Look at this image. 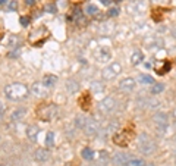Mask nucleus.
I'll list each match as a JSON object with an SVG mask.
<instances>
[{"label":"nucleus","instance_id":"obj_22","mask_svg":"<svg viewBox=\"0 0 176 166\" xmlns=\"http://www.w3.org/2000/svg\"><path fill=\"white\" fill-rule=\"evenodd\" d=\"M163 90H165V84H160V82L156 84V82H154L153 87H151V94H154V96H156V94H160Z\"/></svg>","mask_w":176,"mask_h":166},{"label":"nucleus","instance_id":"obj_12","mask_svg":"<svg viewBox=\"0 0 176 166\" xmlns=\"http://www.w3.org/2000/svg\"><path fill=\"white\" fill-rule=\"evenodd\" d=\"M57 82V77L56 75H46V77L41 79V84H43L46 88H52Z\"/></svg>","mask_w":176,"mask_h":166},{"label":"nucleus","instance_id":"obj_30","mask_svg":"<svg viewBox=\"0 0 176 166\" xmlns=\"http://www.w3.org/2000/svg\"><path fill=\"white\" fill-rule=\"evenodd\" d=\"M118 15H119V9L118 8H113V9L109 11V16H118Z\"/></svg>","mask_w":176,"mask_h":166},{"label":"nucleus","instance_id":"obj_24","mask_svg":"<svg viewBox=\"0 0 176 166\" xmlns=\"http://www.w3.org/2000/svg\"><path fill=\"white\" fill-rule=\"evenodd\" d=\"M140 82H141V84H151V85H153L154 79H153V77H150V75H141V77H140Z\"/></svg>","mask_w":176,"mask_h":166},{"label":"nucleus","instance_id":"obj_33","mask_svg":"<svg viewBox=\"0 0 176 166\" xmlns=\"http://www.w3.org/2000/svg\"><path fill=\"white\" fill-rule=\"evenodd\" d=\"M170 33H172V35H173V37L176 38V25L173 27V28H172V30H170Z\"/></svg>","mask_w":176,"mask_h":166},{"label":"nucleus","instance_id":"obj_34","mask_svg":"<svg viewBox=\"0 0 176 166\" xmlns=\"http://www.w3.org/2000/svg\"><path fill=\"white\" fill-rule=\"evenodd\" d=\"M103 5H110V0H101Z\"/></svg>","mask_w":176,"mask_h":166},{"label":"nucleus","instance_id":"obj_15","mask_svg":"<svg viewBox=\"0 0 176 166\" xmlns=\"http://www.w3.org/2000/svg\"><path fill=\"white\" fill-rule=\"evenodd\" d=\"M35 159H37L38 162H46V160L49 159V152H47L46 148H38V150L35 152Z\"/></svg>","mask_w":176,"mask_h":166},{"label":"nucleus","instance_id":"obj_6","mask_svg":"<svg viewBox=\"0 0 176 166\" xmlns=\"http://www.w3.org/2000/svg\"><path fill=\"white\" fill-rule=\"evenodd\" d=\"M82 129H84V132L87 134V135H96V134L99 132L100 125H99V122L96 121V119H93V118H87Z\"/></svg>","mask_w":176,"mask_h":166},{"label":"nucleus","instance_id":"obj_35","mask_svg":"<svg viewBox=\"0 0 176 166\" xmlns=\"http://www.w3.org/2000/svg\"><path fill=\"white\" fill-rule=\"evenodd\" d=\"M5 3H8V0H0V5H5Z\"/></svg>","mask_w":176,"mask_h":166},{"label":"nucleus","instance_id":"obj_13","mask_svg":"<svg viewBox=\"0 0 176 166\" xmlns=\"http://www.w3.org/2000/svg\"><path fill=\"white\" fill-rule=\"evenodd\" d=\"M25 115H27V110L24 107H18V109H15V110L12 112L11 119L12 121H22Z\"/></svg>","mask_w":176,"mask_h":166},{"label":"nucleus","instance_id":"obj_32","mask_svg":"<svg viewBox=\"0 0 176 166\" xmlns=\"http://www.w3.org/2000/svg\"><path fill=\"white\" fill-rule=\"evenodd\" d=\"M59 5L60 6H66L68 5V0H59Z\"/></svg>","mask_w":176,"mask_h":166},{"label":"nucleus","instance_id":"obj_1","mask_svg":"<svg viewBox=\"0 0 176 166\" xmlns=\"http://www.w3.org/2000/svg\"><path fill=\"white\" fill-rule=\"evenodd\" d=\"M28 88L21 82H13L5 87V96L9 100H22L27 97Z\"/></svg>","mask_w":176,"mask_h":166},{"label":"nucleus","instance_id":"obj_27","mask_svg":"<svg viewBox=\"0 0 176 166\" xmlns=\"http://www.w3.org/2000/svg\"><path fill=\"white\" fill-rule=\"evenodd\" d=\"M169 69H170V63H169V62H166V63H165V66H163V68H160V69H157V74L163 75V74H166V72H167Z\"/></svg>","mask_w":176,"mask_h":166},{"label":"nucleus","instance_id":"obj_4","mask_svg":"<svg viewBox=\"0 0 176 166\" xmlns=\"http://www.w3.org/2000/svg\"><path fill=\"white\" fill-rule=\"evenodd\" d=\"M122 71V66L118 63V62H112V65H109L107 68H104L103 69V74H101V77L104 78V79H113V78H116L119 74H121Z\"/></svg>","mask_w":176,"mask_h":166},{"label":"nucleus","instance_id":"obj_8","mask_svg":"<svg viewBox=\"0 0 176 166\" xmlns=\"http://www.w3.org/2000/svg\"><path fill=\"white\" fill-rule=\"evenodd\" d=\"M135 79L134 78H123L121 82H119V88L122 90V91H132V90L135 88Z\"/></svg>","mask_w":176,"mask_h":166},{"label":"nucleus","instance_id":"obj_3","mask_svg":"<svg viewBox=\"0 0 176 166\" xmlns=\"http://www.w3.org/2000/svg\"><path fill=\"white\" fill-rule=\"evenodd\" d=\"M38 116L43 121H52L57 113V106L56 104H46V106H40L38 107Z\"/></svg>","mask_w":176,"mask_h":166},{"label":"nucleus","instance_id":"obj_36","mask_svg":"<svg viewBox=\"0 0 176 166\" xmlns=\"http://www.w3.org/2000/svg\"><path fill=\"white\" fill-rule=\"evenodd\" d=\"M0 122H2V110H0Z\"/></svg>","mask_w":176,"mask_h":166},{"label":"nucleus","instance_id":"obj_20","mask_svg":"<svg viewBox=\"0 0 176 166\" xmlns=\"http://www.w3.org/2000/svg\"><path fill=\"white\" fill-rule=\"evenodd\" d=\"M128 166H145V162L140 157H131L128 162Z\"/></svg>","mask_w":176,"mask_h":166},{"label":"nucleus","instance_id":"obj_2","mask_svg":"<svg viewBox=\"0 0 176 166\" xmlns=\"http://www.w3.org/2000/svg\"><path fill=\"white\" fill-rule=\"evenodd\" d=\"M138 148L143 152L144 155H151V153H154V150H156V144H154V141L151 140L150 135L141 134L138 137Z\"/></svg>","mask_w":176,"mask_h":166},{"label":"nucleus","instance_id":"obj_31","mask_svg":"<svg viewBox=\"0 0 176 166\" xmlns=\"http://www.w3.org/2000/svg\"><path fill=\"white\" fill-rule=\"evenodd\" d=\"M25 3H27L28 6H33L34 3H35V0H25Z\"/></svg>","mask_w":176,"mask_h":166},{"label":"nucleus","instance_id":"obj_19","mask_svg":"<svg viewBox=\"0 0 176 166\" xmlns=\"http://www.w3.org/2000/svg\"><path fill=\"white\" fill-rule=\"evenodd\" d=\"M141 60H143V53L140 50H135L132 53V57H131L132 65H138V63H141Z\"/></svg>","mask_w":176,"mask_h":166},{"label":"nucleus","instance_id":"obj_25","mask_svg":"<svg viewBox=\"0 0 176 166\" xmlns=\"http://www.w3.org/2000/svg\"><path fill=\"white\" fill-rule=\"evenodd\" d=\"M85 119H87V118H84V116H77V118H75V126L82 129V128H84V123H85Z\"/></svg>","mask_w":176,"mask_h":166},{"label":"nucleus","instance_id":"obj_14","mask_svg":"<svg viewBox=\"0 0 176 166\" xmlns=\"http://www.w3.org/2000/svg\"><path fill=\"white\" fill-rule=\"evenodd\" d=\"M78 103H79V106H81L84 110H87L88 107H90V104H91V97H90L87 93H85V94H82V96L79 97Z\"/></svg>","mask_w":176,"mask_h":166},{"label":"nucleus","instance_id":"obj_21","mask_svg":"<svg viewBox=\"0 0 176 166\" xmlns=\"http://www.w3.org/2000/svg\"><path fill=\"white\" fill-rule=\"evenodd\" d=\"M53 144H55V134H53V131H49L46 135V145L53 147Z\"/></svg>","mask_w":176,"mask_h":166},{"label":"nucleus","instance_id":"obj_11","mask_svg":"<svg viewBox=\"0 0 176 166\" xmlns=\"http://www.w3.org/2000/svg\"><path fill=\"white\" fill-rule=\"evenodd\" d=\"M31 91H33L35 96L41 97V96H44V94L47 93V88L44 87L41 82H35V84H33V87H31Z\"/></svg>","mask_w":176,"mask_h":166},{"label":"nucleus","instance_id":"obj_16","mask_svg":"<svg viewBox=\"0 0 176 166\" xmlns=\"http://www.w3.org/2000/svg\"><path fill=\"white\" fill-rule=\"evenodd\" d=\"M110 57H112V53H110V50L107 47L100 49V55H99L100 62H107V60H110Z\"/></svg>","mask_w":176,"mask_h":166},{"label":"nucleus","instance_id":"obj_10","mask_svg":"<svg viewBox=\"0 0 176 166\" xmlns=\"http://www.w3.org/2000/svg\"><path fill=\"white\" fill-rule=\"evenodd\" d=\"M154 122L157 123V126H167V122H169V119H167V115L166 113H163V112H159V113H156L154 115Z\"/></svg>","mask_w":176,"mask_h":166},{"label":"nucleus","instance_id":"obj_26","mask_svg":"<svg viewBox=\"0 0 176 166\" xmlns=\"http://www.w3.org/2000/svg\"><path fill=\"white\" fill-rule=\"evenodd\" d=\"M44 11L49 12V13H55V12L57 11V6H56V5H53V3H49V5H46Z\"/></svg>","mask_w":176,"mask_h":166},{"label":"nucleus","instance_id":"obj_9","mask_svg":"<svg viewBox=\"0 0 176 166\" xmlns=\"http://www.w3.org/2000/svg\"><path fill=\"white\" fill-rule=\"evenodd\" d=\"M131 156L128 153H116L115 157H113V162L118 166H128V162H129Z\"/></svg>","mask_w":176,"mask_h":166},{"label":"nucleus","instance_id":"obj_29","mask_svg":"<svg viewBox=\"0 0 176 166\" xmlns=\"http://www.w3.org/2000/svg\"><path fill=\"white\" fill-rule=\"evenodd\" d=\"M19 21H21L22 27H28V25H30V18H28V16H21Z\"/></svg>","mask_w":176,"mask_h":166},{"label":"nucleus","instance_id":"obj_18","mask_svg":"<svg viewBox=\"0 0 176 166\" xmlns=\"http://www.w3.org/2000/svg\"><path fill=\"white\" fill-rule=\"evenodd\" d=\"M81 156H82V159H85V160H93V159H94V152H93V148L85 147V148L81 152Z\"/></svg>","mask_w":176,"mask_h":166},{"label":"nucleus","instance_id":"obj_7","mask_svg":"<svg viewBox=\"0 0 176 166\" xmlns=\"http://www.w3.org/2000/svg\"><path fill=\"white\" fill-rule=\"evenodd\" d=\"M113 141L118 144V145H128L129 141H131V135H128L126 131H123V132L116 134V135L113 137Z\"/></svg>","mask_w":176,"mask_h":166},{"label":"nucleus","instance_id":"obj_23","mask_svg":"<svg viewBox=\"0 0 176 166\" xmlns=\"http://www.w3.org/2000/svg\"><path fill=\"white\" fill-rule=\"evenodd\" d=\"M97 12H99V8L96 5H87L85 6V13H88V15H96Z\"/></svg>","mask_w":176,"mask_h":166},{"label":"nucleus","instance_id":"obj_5","mask_svg":"<svg viewBox=\"0 0 176 166\" xmlns=\"http://www.w3.org/2000/svg\"><path fill=\"white\" fill-rule=\"evenodd\" d=\"M115 109H116V100L113 99L112 96L104 97L99 104V110L103 112V113H112Z\"/></svg>","mask_w":176,"mask_h":166},{"label":"nucleus","instance_id":"obj_28","mask_svg":"<svg viewBox=\"0 0 176 166\" xmlns=\"http://www.w3.org/2000/svg\"><path fill=\"white\" fill-rule=\"evenodd\" d=\"M8 9L9 11H16L18 9V2L16 0H12L11 3H9V6H8Z\"/></svg>","mask_w":176,"mask_h":166},{"label":"nucleus","instance_id":"obj_17","mask_svg":"<svg viewBox=\"0 0 176 166\" xmlns=\"http://www.w3.org/2000/svg\"><path fill=\"white\" fill-rule=\"evenodd\" d=\"M37 134H38V126H37V125H30V126L27 128V135L30 137V140L35 141Z\"/></svg>","mask_w":176,"mask_h":166}]
</instances>
